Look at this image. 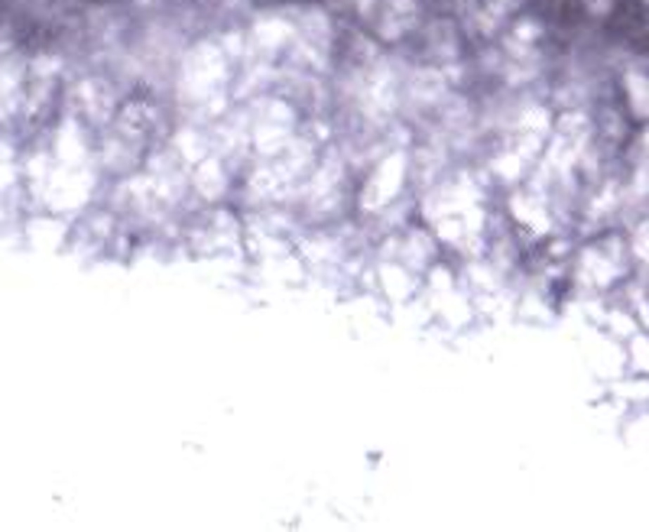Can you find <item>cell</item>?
Listing matches in <instances>:
<instances>
[{
    "instance_id": "cell-1",
    "label": "cell",
    "mask_w": 649,
    "mask_h": 532,
    "mask_svg": "<svg viewBox=\"0 0 649 532\" xmlns=\"http://www.w3.org/2000/svg\"><path fill=\"white\" fill-rule=\"evenodd\" d=\"M584 4L591 7V13H608L610 10V0H584Z\"/></svg>"
}]
</instances>
